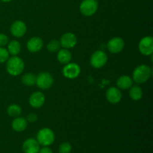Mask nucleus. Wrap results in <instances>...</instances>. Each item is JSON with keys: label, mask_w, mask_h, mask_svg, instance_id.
Returning <instances> with one entry per match:
<instances>
[{"label": "nucleus", "mask_w": 153, "mask_h": 153, "mask_svg": "<svg viewBox=\"0 0 153 153\" xmlns=\"http://www.w3.org/2000/svg\"><path fill=\"white\" fill-rule=\"evenodd\" d=\"M152 69L146 64H140L135 67L132 73V80L137 85L144 84L150 79Z\"/></svg>", "instance_id": "f257e3e1"}, {"label": "nucleus", "mask_w": 153, "mask_h": 153, "mask_svg": "<svg viewBox=\"0 0 153 153\" xmlns=\"http://www.w3.org/2000/svg\"><path fill=\"white\" fill-rule=\"evenodd\" d=\"M6 70L12 76H17L22 74L25 68V64L22 59L17 55L12 56L6 61Z\"/></svg>", "instance_id": "f03ea898"}, {"label": "nucleus", "mask_w": 153, "mask_h": 153, "mask_svg": "<svg viewBox=\"0 0 153 153\" xmlns=\"http://www.w3.org/2000/svg\"><path fill=\"white\" fill-rule=\"evenodd\" d=\"M55 138V136L54 131L51 128L45 127L39 130L36 140L40 146H49L54 143Z\"/></svg>", "instance_id": "7ed1b4c3"}, {"label": "nucleus", "mask_w": 153, "mask_h": 153, "mask_svg": "<svg viewBox=\"0 0 153 153\" xmlns=\"http://www.w3.org/2000/svg\"><path fill=\"white\" fill-rule=\"evenodd\" d=\"M99 8L97 0H83L79 5V10L85 16H91L95 14Z\"/></svg>", "instance_id": "20e7f679"}, {"label": "nucleus", "mask_w": 153, "mask_h": 153, "mask_svg": "<svg viewBox=\"0 0 153 153\" xmlns=\"http://www.w3.org/2000/svg\"><path fill=\"white\" fill-rule=\"evenodd\" d=\"M54 84V79L52 75L47 72H42L36 76L37 86L41 90H47L50 88Z\"/></svg>", "instance_id": "39448f33"}, {"label": "nucleus", "mask_w": 153, "mask_h": 153, "mask_svg": "<svg viewBox=\"0 0 153 153\" xmlns=\"http://www.w3.org/2000/svg\"><path fill=\"white\" fill-rule=\"evenodd\" d=\"M108 61V55L102 50H97L91 55L90 58L91 65L94 68L99 69L104 67Z\"/></svg>", "instance_id": "423d86ee"}, {"label": "nucleus", "mask_w": 153, "mask_h": 153, "mask_svg": "<svg viewBox=\"0 0 153 153\" xmlns=\"http://www.w3.org/2000/svg\"><path fill=\"white\" fill-rule=\"evenodd\" d=\"M139 52L145 56L152 55L153 53V37L146 36L140 40L138 43Z\"/></svg>", "instance_id": "0eeeda50"}, {"label": "nucleus", "mask_w": 153, "mask_h": 153, "mask_svg": "<svg viewBox=\"0 0 153 153\" xmlns=\"http://www.w3.org/2000/svg\"><path fill=\"white\" fill-rule=\"evenodd\" d=\"M64 76L69 79H76L81 73V67L76 63H68L65 64L62 70Z\"/></svg>", "instance_id": "6e6552de"}, {"label": "nucleus", "mask_w": 153, "mask_h": 153, "mask_svg": "<svg viewBox=\"0 0 153 153\" xmlns=\"http://www.w3.org/2000/svg\"><path fill=\"white\" fill-rule=\"evenodd\" d=\"M125 46L123 39L120 37H115L110 39L107 43V49L111 53L117 54L122 52Z\"/></svg>", "instance_id": "1a4fd4ad"}, {"label": "nucleus", "mask_w": 153, "mask_h": 153, "mask_svg": "<svg viewBox=\"0 0 153 153\" xmlns=\"http://www.w3.org/2000/svg\"><path fill=\"white\" fill-rule=\"evenodd\" d=\"M59 41L61 47L70 49L76 46L78 40L76 34L72 32H67L61 36Z\"/></svg>", "instance_id": "9d476101"}, {"label": "nucleus", "mask_w": 153, "mask_h": 153, "mask_svg": "<svg viewBox=\"0 0 153 153\" xmlns=\"http://www.w3.org/2000/svg\"><path fill=\"white\" fill-rule=\"evenodd\" d=\"M10 34L15 37L20 38L25 34L27 31V26L22 20H16L11 24L10 28Z\"/></svg>", "instance_id": "9b49d317"}, {"label": "nucleus", "mask_w": 153, "mask_h": 153, "mask_svg": "<svg viewBox=\"0 0 153 153\" xmlns=\"http://www.w3.org/2000/svg\"><path fill=\"white\" fill-rule=\"evenodd\" d=\"M106 100L111 104L119 103L122 100V92L117 87H111L107 90L105 94Z\"/></svg>", "instance_id": "f8f14e48"}, {"label": "nucleus", "mask_w": 153, "mask_h": 153, "mask_svg": "<svg viewBox=\"0 0 153 153\" xmlns=\"http://www.w3.org/2000/svg\"><path fill=\"white\" fill-rule=\"evenodd\" d=\"M46 101L45 95L40 91H35L32 93L29 97L28 102L29 105L34 108H40L44 105Z\"/></svg>", "instance_id": "ddd939ff"}, {"label": "nucleus", "mask_w": 153, "mask_h": 153, "mask_svg": "<svg viewBox=\"0 0 153 153\" xmlns=\"http://www.w3.org/2000/svg\"><path fill=\"white\" fill-rule=\"evenodd\" d=\"M22 149L24 153H38L40 145L36 139L28 138L23 142Z\"/></svg>", "instance_id": "4468645a"}, {"label": "nucleus", "mask_w": 153, "mask_h": 153, "mask_svg": "<svg viewBox=\"0 0 153 153\" xmlns=\"http://www.w3.org/2000/svg\"><path fill=\"white\" fill-rule=\"evenodd\" d=\"M26 47L30 52H38L43 49V41L42 38L39 37H33L28 40Z\"/></svg>", "instance_id": "2eb2a0df"}, {"label": "nucleus", "mask_w": 153, "mask_h": 153, "mask_svg": "<svg viewBox=\"0 0 153 153\" xmlns=\"http://www.w3.org/2000/svg\"><path fill=\"white\" fill-rule=\"evenodd\" d=\"M28 126V121L25 117H17L13 119L11 123V127L13 131L16 132H22L25 131Z\"/></svg>", "instance_id": "dca6fc26"}, {"label": "nucleus", "mask_w": 153, "mask_h": 153, "mask_svg": "<svg viewBox=\"0 0 153 153\" xmlns=\"http://www.w3.org/2000/svg\"><path fill=\"white\" fill-rule=\"evenodd\" d=\"M133 80L132 78L127 75H123L118 78L117 80V87L120 90H127L129 89L133 85Z\"/></svg>", "instance_id": "f3484780"}, {"label": "nucleus", "mask_w": 153, "mask_h": 153, "mask_svg": "<svg viewBox=\"0 0 153 153\" xmlns=\"http://www.w3.org/2000/svg\"><path fill=\"white\" fill-rule=\"evenodd\" d=\"M57 59L61 64H67L70 62L72 59V54L70 51L67 49H60L57 54Z\"/></svg>", "instance_id": "a211bd4d"}, {"label": "nucleus", "mask_w": 153, "mask_h": 153, "mask_svg": "<svg viewBox=\"0 0 153 153\" xmlns=\"http://www.w3.org/2000/svg\"><path fill=\"white\" fill-rule=\"evenodd\" d=\"M7 49L9 54L13 56H16L21 52V44L17 40H10L7 45Z\"/></svg>", "instance_id": "6ab92c4d"}, {"label": "nucleus", "mask_w": 153, "mask_h": 153, "mask_svg": "<svg viewBox=\"0 0 153 153\" xmlns=\"http://www.w3.org/2000/svg\"><path fill=\"white\" fill-rule=\"evenodd\" d=\"M129 97L133 101H138L143 97V91L141 88L137 85H132L129 88Z\"/></svg>", "instance_id": "aec40b11"}, {"label": "nucleus", "mask_w": 153, "mask_h": 153, "mask_svg": "<svg viewBox=\"0 0 153 153\" xmlns=\"http://www.w3.org/2000/svg\"><path fill=\"white\" fill-rule=\"evenodd\" d=\"M21 82L26 86H33L36 83V76L31 73H25L21 78Z\"/></svg>", "instance_id": "412c9836"}, {"label": "nucleus", "mask_w": 153, "mask_h": 153, "mask_svg": "<svg viewBox=\"0 0 153 153\" xmlns=\"http://www.w3.org/2000/svg\"><path fill=\"white\" fill-rule=\"evenodd\" d=\"M7 114L11 117H17L22 114V108L16 104H11L7 107Z\"/></svg>", "instance_id": "4be33fe9"}, {"label": "nucleus", "mask_w": 153, "mask_h": 153, "mask_svg": "<svg viewBox=\"0 0 153 153\" xmlns=\"http://www.w3.org/2000/svg\"><path fill=\"white\" fill-rule=\"evenodd\" d=\"M47 49L49 52L52 53H55V52H58V51L61 49V43L60 41L58 40H52L49 42L47 44Z\"/></svg>", "instance_id": "5701e85b"}, {"label": "nucleus", "mask_w": 153, "mask_h": 153, "mask_svg": "<svg viewBox=\"0 0 153 153\" xmlns=\"http://www.w3.org/2000/svg\"><path fill=\"white\" fill-rule=\"evenodd\" d=\"M72 151V146L68 142H64L59 145L58 152L59 153H70Z\"/></svg>", "instance_id": "b1692460"}, {"label": "nucleus", "mask_w": 153, "mask_h": 153, "mask_svg": "<svg viewBox=\"0 0 153 153\" xmlns=\"http://www.w3.org/2000/svg\"><path fill=\"white\" fill-rule=\"evenodd\" d=\"M10 58V54L7 49L4 47H0V64H4Z\"/></svg>", "instance_id": "393cba45"}, {"label": "nucleus", "mask_w": 153, "mask_h": 153, "mask_svg": "<svg viewBox=\"0 0 153 153\" xmlns=\"http://www.w3.org/2000/svg\"><path fill=\"white\" fill-rule=\"evenodd\" d=\"M9 42V38L4 33H0V47L7 46Z\"/></svg>", "instance_id": "a878e982"}, {"label": "nucleus", "mask_w": 153, "mask_h": 153, "mask_svg": "<svg viewBox=\"0 0 153 153\" xmlns=\"http://www.w3.org/2000/svg\"><path fill=\"white\" fill-rule=\"evenodd\" d=\"M37 115L35 113H30L27 115L26 120L29 123H34L37 120Z\"/></svg>", "instance_id": "bb28decb"}, {"label": "nucleus", "mask_w": 153, "mask_h": 153, "mask_svg": "<svg viewBox=\"0 0 153 153\" xmlns=\"http://www.w3.org/2000/svg\"><path fill=\"white\" fill-rule=\"evenodd\" d=\"M38 153H53V152L49 146H43L40 148Z\"/></svg>", "instance_id": "cd10ccee"}, {"label": "nucleus", "mask_w": 153, "mask_h": 153, "mask_svg": "<svg viewBox=\"0 0 153 153\" xmlns=\"http://www.w3.org/2000/svg\"><path fill=\"white\" fill-rule=\"evenodd\" d=\"M0 1H2V2H4V3H8V2H10V1H13V0H0Z\"/></svg>", "instance_id": "c85d7f7f"}]
</instances>
